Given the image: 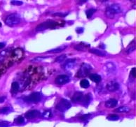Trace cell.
<instances>
[{
  "mask_svg": "<svg viewBox=\"0 0 136 127\" xmlns=\"http://www.w3.org/2000/svg\"><path fill=\"white\" fill-rule=\"evenodd\" d=\"M121 12V6L119 5L118 4H112L111 5H109L105 11V15L107 18L112 19L114 18L116 14L119 13Z\"/></svg>",
  "mask_w": 136,
  "mask_h": 127,
  "instance_id": "cell-1",
  "label": "cell"
},
{
  "mask_svg": "<svg viewBox=\"0 0 136 127\" xmlns=\"http://www.w3.org/2000/svg\"><path fill=\"white\" fill-rule=\"evenodd\" d=\"M20 22H21V18L19 15L15 13H13L6 17L5 20V24L9 27H13L19 24Z\"/></svg>",
  "mask_w": 136,
  "mask_h": 127,
  "instance_id": "cell-2",
  "label": "cell"
},
{
  "mask_svg": "<svg viewBox=\"0 0 136 127\" xmlns=\"http://www.w3.org/2000/svg\"><path fill=\"white\" fill-rule=\"evenodd\" d=\"M57 22L53 20H47V21L43 22L42 24H39L36 28V31H42L46 30L48 29H52L57 26Z\"/></svg>",
  "mask_w": 136,
  "mask_h": 127,
  "instance_id": "cell-3",
  "label": "cell"
},
{
  "mask_svg": "<svg viewBox=\"0 0 136 127\" xmlns=\"http://www.w3.org/2000/svg\"><path fill=\"white\" fill-rule=\"evenodd\" d=\"M70 107H71V103H70V101H68L67 100L65 99H61V101L56 105V109L57 110L63 112L67 111L68 109L70 108Z\"/></svg>",
  "mask_w": 136,
  "mask_h": 127,
  "instance_id": "cell-4",
  "label": "cell"
},
{
  "mask_svg": "<svg viewBox=\"0 0 136 127\" xmlns=\"http://www.w3.org/2000/svg\"><path fill=\"white\" fill-rule=\"evenodd\" d=\"M91 70H92V67H91V65L87 64H83L81 68H80V69H79V72L77 73L78 77L82 78L84 76H87L90 73V71Z\"/></svg>",
  "mask_w": 136,
  "mask_h": 127,
  "instance_id": "cell-5",
  "label": "cell"
},
{
  "mask_svg": "<svg viewBox=\"0 0 136 127\" xmlns=\"http://www.w3.org/2000/svg\"><path fill=\"white\" fill-rule=\"evenodd\" d=\"M42 96L40 92H34L25 98V101L30 103H38L41 101Z\"/></svg>",
  "mask_w": 136,
  "mask_h": 127,
  "instance_id": "cell-6",
  "label": "cell"
},
{
  "mask_svg": "<svg viewBox=\"0 0 136 127\" xmlns=\"http://www.w3.org/2000/svg\"><path fill=\"white\" fill-rule=\"evenodd\" d=\"M119 87H120V85L118 83V82L115 81V80L109 82L106 86L107 89L111 92H114V91H118L119 89Z\"/></svg>",
  "mask_w": 136,
  "mask_h": 127,
  "instance_id": "cell-7",
  "label": "cell"
},
{
  "mask_svg": "<svg viewBox=\"0 0 136 127\" xmlns=\"http://www.w3.org/2000/svg\"><path fill=\"white\" fill-rule=\"evenodd\" d=\"M70 81V78L69 76H66V75H61V76H58L55 79V83L57 85H63L65 84L68 83Z\"/></svg>",
  "mask_w": 136,
  "mask_h": 127,
  "instance_id": "cell-8",
  "label": "cell"
},
{
  "mask_svg": "<svg viewBox=\"0 0 136 127\" xmlns=\"http://www.w3.org/2000/svg\"><path fill=\"white\" fill-rule=\"evenodd\" d=\"M40 115V112L37 110H30L25 113V117L27 119H34V118H36L37 117H39Z\"/></svg>",
  "mask_w": 136,
  "mask_h": 127,
  "instance_id": "cell-9",
  "label": "cell"
},
{
  "mask_svg": "<svg viewBox=\"0 0 136 127\" xmlns=\"http://www.w3.org/2000/svg\"><path fill=\"white\" fill-rule=\"evenodd\" d=\"M75 62L76 59H67L65 61V63L63 64V67L64 68V69L66 70V71L70 70L74 67V64H75Z\"/></svg>",
  "mask_w": 136,
  "mask_h": 127,
  "instance_id": "cell-10",
  "label": "cell"
},
{
  "mask_svg": "<svg viewBox=\"0 0 136 127\" xmlns=\"http://www.w3.org/2000/svg\"><path fill=\"white\" fill-rule=\"evenodd\" d=\"M105 68L107 72L109 73H115L116 71V67L114 64L112 62H108L105 64Z\"/></svg>",
  "mask_w": 136,
  "mask_h": 127,
  "instance_id": "cell-11",
  "label": "cell"
},
{
  "mask_svg": "<svg viewBox=\"0 0 136 127\" xmlns=\"http://www.w3.org/2000/svg\"><path fill=\"white\" fill-rule=\"evenodd\" d=\"M84 95L82 94V92H76L74 94V96L72 98V101L74 103H79L83 101Z\"/></svg>",
  "mask_w": 136,
  "mask_h": 127,
  "instance_id": "cell-12",
  "label": "cell"
},
{
  "mask_svg": "<svg viewBox=\"0 0 136 127\" xmlns=\"http://www.w3.org/2000/svg\"><path fill=\"white\" fill-rule=\"evenodd\" d=\"M117 103H118L117 100L109 99L106 101L105 103V106L108 108H114L115 106H116Z\"/></svg>",
  "mask_w": 136,
  "mask_h": 127,
  "instance_id": "cell-13",
  "label": "cell"
},
{
  "mask_svg": "<svg viewBox=\"0 0 136 127\" xmlns=\"http://www.w3.org/2000/svg\"><path fill=\"white\" fill-rule=\"evenodd\" d=\"M89 52H90L91 53L96 54L98 56H100V57H105L106 54H107L105 52L103 51V50H99V49H91V50H89Z\"/></svg>",
  "mask_w": 136,
  "mask_h": 127,
  "instance_id": "cell-14",
  "label": "cell"
},
{
  "mask_svg": "<svg viewBox=\"0 0 136 127\" xmlns=\"http://www.w3.org/2000/svg\"><path fill=\"white\" fill-rule=\"evenodd\" d=\"M89 78L91 79L92 81L97 82V83H98L101 81V76H99L98 74H96V73L89 74Z\"/></svg>",
  "mask_w": 136,
  "mask_h": 127,
  "instance_id": "cell-15",
  "label": "cell"
},
{
  "mask_svg": "<svg viewBox=\"0 0 136 127\" xmlns=\"http://www.w3.org/2000/svg\"><path fill=\"white\" fill-rule=\"evenodd\" d=\"M92 96H91V94H88L86 95H85L84 97V99H83V104L84 106H88L89 103H91V101H92Z\"/></svg>",
  "mask_w": 136,
  "mask_h": 127,
  "instance_id": "cell-16",
  "label": "cell"
},
{
  "mask_svg": "<svg viewBox=\"0 0 136 127\" xmlns=\"http://www.w3.org/2000/svg\"><path fill=\"white\" fill-rule=\"evenodd\" d=\"M67 45H63V46H61V47H59V48H54V49H52V50H48L47 51V52H51V53H58V52H61L63 50H64L66 48Z\"/></svg>",
  "mask_w": 136,
  "mask_h": 127,
  "instance_id": "cell-17",
  "label": "cell"
},
{
  "mask_svg": "<svg viewBox=\"0 0 136 127\" xmlns=\"http://www.w3.org/2000/svg\"><path fill=\"white\" fill-rule=\"evenodd\" d=\"M130 108L128 106H121L117 109L115 110V112H130Z\"/></svg>",
  "mask_w": 136,
  "mask_h": 127,
  "instance_id": "cell-18",
  "label": "cell"
},
{
  "mask_svg": "<svg viewBox=\"0 0 136 127\" xmlns=\"http://www.w3.org/2000/svg\"><path fill=\"white\" fill-rule=\"evenodd\" d=\"M90 45L88 44H86L84 43H81L79 45H77L75 46V48L77 50H81V51H85L86 50V47H89Z\"/></svg>",
  "mask_w": 136,
  "mask_h": 127,
  "instance_id": "cell-19",
  "label": "cell"
},
{
  "mask_svg": "<svg viewBox=\"0 0 136 127\" xmlns=\"http://www.w3.org/2000/svg\"><path fill=\"white\" fill-rule=\"evenodd\" d=\"M19 88H20V85L18 84V82H13L11 85V91L13 93H15L19 90Z\"/></svg>",
  "mask_w": 136,
  "mask_h": 127,
  "instance_id": "cell-20",
  "label": "cell"
},
{
  "mask_svg": "<svg viewBox=\"0 0 136 127\" xmlns=\"http://www.w3.org/2000/svg\"><path fill=\"white\" fill-rule=\"evenodd\" d=\"M95 12H96V9H88L87 11H86V14L87 18H91Z\"/></svg>",
  "mask_w": 136,
  "mask_h": 127,
  "instance_id": "cell-21",
  "label": "cell"
},
{
  "mask_svg": "<svg viewBox=\"0 0 136 127\" xmlns=\"http://www.w3.org/2000/svg\"><path fill=\"white\" fill-rule=\"evenodd\" d=\"M11 110L12 109L10 107H3V108H0V114H8L12 111Z\"/></svg>",
  "mask_w": 136,
  "mask_h": 127,
  "instance_id": "cell-22",
  "label": "cell"
},
{
  "mask_svg": "<svg viewBox=\"0 0 136 127\" xmlns=\"http://www.w3.org/2000/svg\"><path fill=\"white\" fill-rule=\"evenodd\" d=\"M89 82L87 80H86V79H83L82 80H81L80 82V86L82 87V88H84V89H86V88H88L89 87Z\"/></svg>",
  "mask_w": 136,
  "mask_h": 127,
  "instance_id": "cell-23",
  "label": "cell"
},
{
  "mask_svg": "<svg viewBox=\"0 0 136 127\" xmlns=\"http://www.w3.org/2000/svg\"><path fill=\"white\" fill-rule=\"evenodd\" d=\"M135 50V43H132V44H130V45L128 46V48H126V53L130 54Z\"/></svg>",
  "mask_w": 136,
  "mask_h": 127,
  "instance_id": "cell-24",
  "label": "cell"
},
{
  "mask_svg": "<svg viewBox=\"0 0 136 127\" xmlns=\"http://www.w3.org/2000/svg\"><path fill=\"white\" fill-rule=\"evenodd\" d=\"M67 59V55L66 54H61L59 57H57L56 59H55V62L57 63H61L64 61L65 60Z\"/></svg>",
  "mask_w": 136,
  "mask_h": 127,
  "instance_id": "cell-25",
  "label": "cell"
},
{
  "mask_svg": "<svg viewBox=\"0 0 136 127\" xmlns=\"http://www.w3.org/2000/svg\"><path fill=\"white\" fill-rule=\"evenodd\" d=\"M42 117L44 118H46V119H48V118H51L53 117V115H52V113L50 111H48V110H46L44 112L42 113Z\"/></svg>",
  "mask_w": 136,
  "mask_h": 127,
  "instance_id": "cell-26",
  "label": "cell"
},
{
  "mask_svg": "<svg viewBox=\"0 0 136 127\" xmlns=\"http://www.w3.org/2000/svg\"><path fill=\"white\" fill-rule=\"evenodd\" d=\"M108 120L109 121H116V120H118L119 117L118 115H109L107 118Z\"/></svg>",
  "mask_w": 136,
  "mask_h": 127,
  "instance_id": "cell-27",
  "label": "cell"
},
{
  "mask_svg": "<svg viewBox=\"0 0 136 127\" xmlns=\"http://www.w3.org/2000/svg\"><path fill=\"white\" fill-rule=\"evenodd\" d=\"M15 122L16 123V124H23V123L25 122L24 118L22 116H20V117H18L17 118V119H15Z\"/></svg>",
  "mask_w": 136,
  "mask_h": 127,
  "instance_id": "cell-28",
  "label": "cell"
},
{
  "mask_svg": "<svg viewBox=\"0 0 136 127\" xmlns=\"http://www.w3.org/2000/svg\"><path fill=\"white\" fill-rule=\"evenodd\" d=\"M10 123L7 121H0V127H8Z\"/></svg>",
  "mask_w": 136,
  "mask_h": 127,
  "instance_id": "cell-29",
  "label": "cell"
},
{
  "mask_svg": "<svg viewBox=\"0 0 136 127\" xmlns=\"http://www.w3.org/2000/svg\"><path fill=\"white\" fill-rule=\"evenodd\" d=\"M68 14V13H55L53 14V16H60V17H65Z\"/></svg>",
  "mask_w": 136,
  "mask_h": 127,
  "instance_id": "cell-30",
  "label": "cell"
},
{
  "mask_svg": "<svg viewBox=\"0 0 136 127\" xmlns=\"http://www.w3.org/2000/svg\"><path fill=\"white\" fill-rule=\"evenodd\" d=\"M11 4H13V5L21 6V5L23 4V2H21V1H15V0H14V1H11Z\"/></svg>",
  "mask_w": 136,
  "mask_h": 127,
  "instance_id": "cell-31",
  "label": "cell"
},
{
  "mask_svg": "<svg viewBox=\"0 0 136 127\" xmlns=\"http://www.w3.org/2000/svg\"><path fill=\"white\" fill-rule=\"evenodd\" d=\"M9 53V50H4L2 52H0V58L4 59Z\"/></svg>",
  "mask_w": 136,
  "mask_h": 127,
  "instance_id": "cell-32",
  "label": "cell"
},
{
  "mask_svg": "<svg viewBox=\"0 0 136 127\" xmlns=\"http://www.w3.org/2000/svg\"><path fill=\"white\" fill-rule=\"evenodd\" d=\"M130 74H131V76H133V78H135V67L132 69Z\"/></svg>",
  "mask_w": 136,
  "mask_h": 127,
  "instance_id": "cell-33",
  "label": "cell"
},
{
  "mask_svg": "<svg viewBox=\"0 0 136 127\" xmlns=\"http://www.w3.org/2000/svg\"><path fill=\"white\" fill-rule=\"evenodd\" d=\"M76 32L78 34H82L84 31V28L83 27H79V28H76Z\"/></svg>",
  "mask_w": 136,
  "mask_h": 127,
  "instance_id": "cell-34",
  "label": "cell"
},
{
  "mask_svg": "<svg viewBox=\"0 0 136 127\" xmlns=\"http://www.w3.org/2000/svg\"><path fill=\"white\" fill-rule=\"evenodd\" d=\"M90 116H91V115H83L82 117H81V119H82V120H85V119H87L88 118L90 117Z\"/></svg>",
  "mask_w": 136,
  "mask_h": 127,
  "instance_id": "cell-35",
  "label": "cell"
},
{
  "mask_svg": "<svg viewBox=\"0 0 136 127\" xmlns=\"http://www.w3.org/2000/svg\"><path fill=\"white\" fill-rule=\"evenodd\" d=\"M6 97L5 96H3V97H0V103H3L4 101H5Z\"/></svg>",
  "mask_w": 136,
  "mask_h": 127,
  "instance_id": "cell-36",
  "label": "cell"
},
{
  "mask_svg": "<svg viewBox=\"0 0 136 127\" xmlns=\"http://www.w3.org/2000/svg\"><path fill=\"white\" fill-rule=\"evenodd\" d=\"M5 45H6V43H5L4 42H1V43H0V49L4 48L5 47Z\"/></svg>",
  "mask_w": 136,
  "mask_h": 127,
  "instance_id": "cell-37",
  "label": "cell"
},
{
  "mask_svg": "<svg viewBox=\"0 0 136 127\" xmlns=\"http://www.w3.org/2000/svg\"><path fill=\"white\" fill-rule=\"evenodd\" d=\"M86 2V1H82V2H79L78 4H79V5H82V4L84 3V2Z\"/></svg>",
  "mask_w": 136,
  "mask_h": 127,
  "instance_id": "cell-38",
  "label": "cell"
}]
</instances>
